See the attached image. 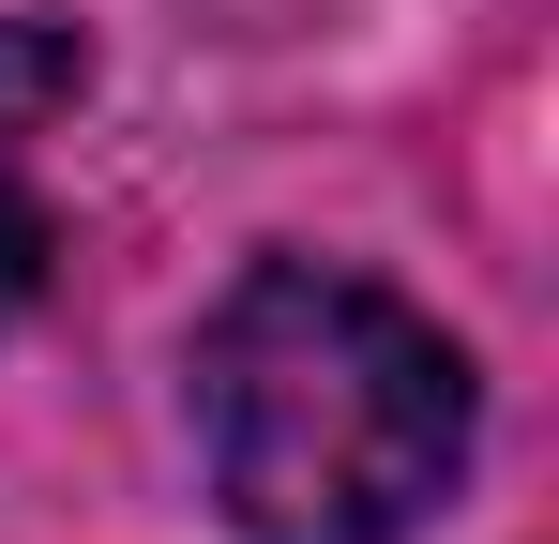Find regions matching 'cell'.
<instances>
[{
	"mask_svg": "<svg viewBox=\"0 0 559 544\" xmlns=\"http://www.w3.org/2000/svg\"><path fill=\"white\" fill-rule=\"evenodd\" d=\"M197 453L258 544H408L468 484V348L364 272L258 258L197 333Z\"/></svg>",
	"mask_w": 559,
	"mask_h": 544,
	"instance_id": "obj_1",
	"label": "cell"
}]
</instances>
